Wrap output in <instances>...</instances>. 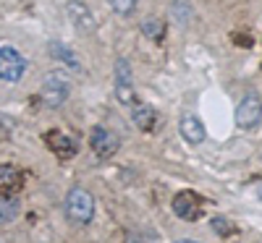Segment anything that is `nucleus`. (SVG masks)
I'll use <instances>...</instances> for the list:
<instances>
[{
	"mask_svg": "<svg viewBox=\"0 0 262 243\" xmlns=\"http://www.w3.org/2000/svg\"><path fill=\"white\" fill-rule=\"evenodd\" d=\"M27 71V58L11 45H0V84H16Z\"/></svg>",
	"mask_w": 262,
	"mask_h": 243,
	"instance_id": "20e7f679",
	"label": "nucleus"
},
{
	"mask_svg": "<svg viewBox=\"0 0 262 243\" xmlns=\"http://www.w3.org/2000/svg\"><path fill=\"white\" fill-rule=\"evenodd\" d=\"M259 157H262V152H259Z\"/></svg>",
	"mask_w": 262,
	"mask_h": 243,
	"instance_id": "412c9836",
	"label": "nucleus"
},
{
	"mask_svg": "<svg viewBox=\"0 0 262 243\" xmlns=\"http://www.w3.org/2000/svg\"><path fill=\"white\" fill-rule=\"evenodd\" d=\"M66 16H69V21L84 34H92L97 29V18L84 0H69V3H66Z\"/></svg>",
	"mask_w": 262,
	"mask_h": 243,
	"instance_id": "423d86ee",
	"label": "nucleus"
},
{
	"mask_svg": "<svg viewBox=\"0 0 262 243\" xmlns=\"http://www.w3.org/2000/svg\"><path fill=\"white\" fill-rule=\"evenodd\" d=\"M107 6H111L118 16H131V13L137 11L139 0H107Z\"/></svg>",
	"mask_w": 262,
	"mask_h": 243,
	"instance_id": "f3484780",
	"label": "nucleus"
},
{
	"mask_svg": "<svg viewBox=\"0 0 262 243\" xmlns=\"http://www.w3.org/2000/svg\"><path fill=\"white\" fill-rule=\"evenodd\" d=\"M66 217L74 225H90L95 220V199L86 188H71L66 196Z\"/></svg>",
	"mask_w": 262,
	"mask_h": 243,
	"instance_id": "f03ea898",
	"label": "nucleus"
},
{
	"mask_svg": "<svg viewBox=\"0 0 262 243\" xmlns=\"http://www.w3.org/2000/svg\"><path fill=\"white\" fill-rule=\"evenodd\" d=\"M259 120H262V97L257 92H247L236 105V123L238 128L252 131L259 126Z\"/></svg>",
	"mask_w": 262,
	"mask_h": 243,
	"instance_id": "39448f33",
	"label": "nucleus"
},
{
	"mask_svg": "<svg viewBox=\"0 0 262 243\" xmlns=\"http://www.w3.org/2000/svg\"><path fill=\"white\" fill-rule=\"evenodd\" d=\"M179 131H181L184 141H186V144H191V147L202 144V141H205V136H207L205 123L200 120V115H191V113H186V115L179 120Z\"/></svg>",
	"mask_w": 262,
	"mask_h": 243,
	"instance_id": "1a4fd4ad",
	"label": "nucleus"
},
{
	"mask_svg": "<svg viewBox=\"0 0 262 243\" xmlns=\"http://www.w3.org/2000/svg\"><path fill=\"white\" fill-rule=\"evenodd\" d=\"M176 243H200V240H186V238H184V240H176Z\"/></svg>",
	"mask_w": 262,
	"mask_h": 243,
	"instance_id": "aec40b11",
	"label": "nucleus"
},
{
	"mask_svg": "<svg viewBox=\"0 0 262 243\" xmlns=\"http://www.w3.org/2000/svg\"><path fill=\"white\" fill-rule=\"evenodd\" d=\"M48 144H50V149L58 154V157H63V160H69V157H74V154H76V141L71 136L60 134V131L48 134Z\"/></svg>",
	"mask_w": 262,
	"mask_h": 243,
	"instance_id": "f8f14e48",
	"label": "nucleus"
},
{
	"mask_svg": "<svg viewBox=\"0 0 262 243\" xmlns=\"http://www.w3.org/2000/svg\"><path fill=\"white\" fill-rule=\"evenodd\" d=\"M48 50H50V55L55 58V60H60V63H66L69 68H74V71H81V60H79V55L66 45V42H60V39H53L50 45H48Z\"/></svg>",
	"mask_w": 262,
	"mask_h": 243,
	"instance_id": "9b49d317",
	"label": "nucleus"
},
{
	"mask_svg": "<svg viewBox=\"0 0 262 243\" xmlns=\"http://www.w3.org/2000/svg\"><path fill=\"white\" fill-rule=\"evenodd\" d=\"M21 188V173L13 165H0V191L6 196L16 193Z\"/></svg>",
	"mask_w": 262,
	"mask_h": 243,
	"instance_id": "ddd939ff",
	"label": "nucleus"
},
{
	"mask_svg": "<svg viewBox=\"0 0 262 243\" xmlns=\"http://www.w3.org/2000/svg\"><path fill=\"white\" fill-rule=\"evenodd\" d=\"M173 212H176V217L186 220V223H194V220L202 214L196 193H191V191H181L179 196H173Z\"/></svg>",
	"mask_w": 262,
	"mask_h": 243,
	"instance_id": "6e6552de",
	"label": "nucleus"
},
{
	"mask_svg": "<svg viewBox=\"0 0 262 243\" xmlns=\"http://www.w3.org/2000/svg\"><path fill=\"white\" fill-rule=\"evenodd\" d=\"M142 34L149 37L152 42H160L165 37V21L163 18H155V16H149L142 21Z\"/></svg>",
	"mask_w": 262,
	"mask_h": 243,
	"instance_id": "2eb2a0df",
	"label": "nucleus"
},
{
	"mask_svg": "<svg viewBox=\"0 0 262 243\" xmlns=\"http://www.w3.org/2000/svg\"><path fill=\"white\" fill-rule=\"evenodd\" d=\"M113 89H116V100L123 107H134L137 105V92H134V71H131V63L126 58L116 60V68H113Z\"/></svg>",
	"mask_w": 262,
	"mask_h": 243,
	"instance_id": "7ed1b4c3",
	"label": "nucleus"
},
{
	"mask_svg": "<svg viewBox=\"0 0 262 243\" xmlns=\"http://www.w3.org/2000/svg\"><path fill=\"white\" fill-rule=\"evenodd\" d=\"M131 120H134L137 128L142 131H152L158 123V113H155V107L147 105V102H137L134 107H131Z\"/></svg>",
	"mask_w": 262,
	"mask_h": 243,
	"instance_id": "9d476101",
	"label": "nucleus"
},
{
	"mask_svg": "<svg viewBox=\"0 0 262 243\" xmlns=\"http://www.w3.org/2000/svg\"><path fill=\"white\" fill-rule=\"evenodd\" d=\"M170 18L176 21L179 27H189V21L194 18V11L189 6V0H173L170 3Z\"/></svg>",
	"mask_w": 262,
	"mask_h": 243,
	"instance_id": "4468645a",
	"label": "nucleus"
},
{
	"mask_svg": "<svg viewBox=\"0 0 262 243\" xmlns=\"http://www.w3.org/2000/svg\"><path fill=\"white\" fill-rule=\"evenodd\" d=\"M71 97V79L60 74V71H50L39 84V100L45 107H60L66 100Z\"/></svg>",
	"mask_w": 262,
	"mask_h": 243,
	"instance_id": "f257e3e1",
	"label": "nucleus"
},
{
	"mask_svg": "<svg viewBox=\"0 0 262 243\" xmlns=\"http://www.w3.org/2000/svg\"><path fill=\"white\" fill-rule=\"evenodd\" d=\"M212 230H215L217 235H231V233H233V225L228 223L226 217H215V220H212Z\"/></svg>",
	"mask_w": 262,
	"mask_h": 243,
	"instance_id": "a211bd4d",
	"label": "nucleus"
},
{
	"mask_svg": "<svg viewBox=\"0 0 262 243\" xmlns=\"http://www.w3.org/2000/svg\"><path fill=\"white\" fill-rule=\"evenodd\" d=\"M18 212H21V207H18V202L16 199H11V196H0V225H8V223H13V220L18 217Z\"/></svg>",
	"mask_w": 262,
	"mask_h": 243,
	"instance_id": "dca6fc26",
	"label": "nucleus"
},
{
	"mask_svg": "<svg viewBox=\"0 0 262 243\" xmlns=\"http://www.w3.org/2000/svg\"><path fill=\"white\" fill-rule=\"evenodd\" d=\"M123 243H144V238H142L137 230H126V238H123Z\"/></svg>",
	"mask_w": 262,
	"mask_h": 243,
	"instance_id": "6ab92c4d",
	"label": "nucleus"
},
{
	"mask_svg": "<svg viewBox=\"0 0 262 243\" xmlns=\"http://www.w3.org/2000/svg\"><path fill=\"white\" fill-rule=\"evenodd\" d=\"M92 152L97 154V157H111V154H116L118 152V147H121V139L113 134L111 128H105V126H97L95 131H92Z\"/></svg>",
	"mask_w": 262,
	"mask_h": 243,
	"instance_id": "0eeeda50",
	"label": "nucleus"
}]
</instances>
